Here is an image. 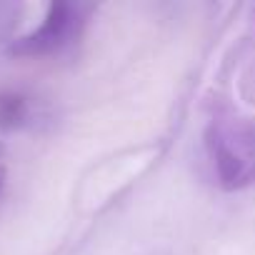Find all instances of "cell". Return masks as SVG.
<instances>
[{
  "instance_id": "4",
  "label": "cell",
  "mask_w": 255,
  "mask_h": 255,
  "mask_svg": "<svg viewBox=\"0 0 255 255\" xmlns=\"http://www.w3.org/2000/svg\"><path fill=\"white\" fill-rule=\"evenodd\" d=\"M0 188H3V180H0Z\"/></svg>"
},
{
  "instance_id": "2",
  "label": "cell",
  "mask_w": 255,
  "mask_h": 255,
  "mask_svg": "<svg viewBox=\"0 0 255 255\" xmlns=\"http://www.w3.org/2000/svg\"><path fill=\"white\" fill-rule=\"evenodd\" d=\"M88 15H90V5L58 0V3H53L48 8L45 18L40 20V25L35 30H30L28 35L18 38L10 45V55L45 58V55L68 50L83 35V30L88 25Z\"/></svg>"
},
{
  "instance_id": "3",
  "label": "cell",
  "mask_w": 255,
  "mask_h": 255,
  "mask_svg": "<svg viewBox=\"0 0 255 255\" xmlns=\"http://www.w3.org/2000/svg\"><path fill=\"white\" fill-rule=\"evenodd\" d=\"M30 115L28 98L18 93H0V128H18L25 125Z\"/></svg>"
},
{
  "instance_id": "1",
  "label": "cell",
  "mask_w": 255,
  "mask_h": 255,
  "mask_svg": "<svg viewBox=\"0 0 255 255\" xmlns=\"http://www.w3.org/2000/svg\"><path fill=\"white\" fill-rule=\"evenodd\" d=\"M205 150L213 175L225 190L255 185V120L218 115L205 130Z\"/></svg>"
}]
</instances>
